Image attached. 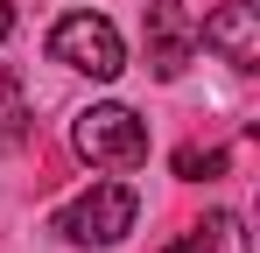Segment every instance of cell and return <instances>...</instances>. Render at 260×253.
<instances>
[{"mask_svg": "<svg viewBox=\"0 0 260 253\" xmlns=\"http://www.w3.org/2000/svg\"><path fill=\"white\" fill-rule=\"evenodd\" d=\"M14 36V7H7V0H0V42Z\"/></svg>", "mask_w": 260, "mask_h": 253, "instance_id": "obj_9", "label": "cell"}, {"mask_svg": "<svg viewBox=\"0 0 260 253\" xmlns=\"http://www.w3.org/2000/svg\"><path fill=\"white\" fill-rule=\"evenodd\" d=\"M176 176H183V183H211V176H225V148H183V155H176Z\"/></svg>", "mask_w": 260, "mask_h": 253, "instance_id": "obj_7", "label": "cell"}, {"mask_svg": "<svg viewBox=\"0 0 260 253\" xmlns=\"http://www.w3.org/2000/svg\"><path fill=\"white\" fill-rule=\"evenodd\" d=\"M71 141H78V155H85L91 169H141L148 162V120L127 113V106H91V113H78Z\"/></svg>", "mask_w": 260, "mask_h": 253, "instance_id": "obj_2", "label": "cell"}, {"mask_svg": "<svg viewBox=\"0 0 260 253\" xmlns=\"http://www.w3.org/2000/svg\"><path fill=\"white\" fill-rule=\"evenodd\" d=\"M49 56H56L63 71L99 78V84L127 71V42H120V28H113L106 14H63V21L49 28Z\"/></svg>", "mask_w": 260, "mask_h": 253, "instance_id": "obj_3", "label": "cell"}, {"mask_svg": "<svg viewBox=\"0 0 260 253\" xmlns=\"http://www.w3.org/2000/svg\"><path fill=\"white\" fill-rule=\"evenodd\" d=\"M197 253H246L239 211H211V225H197Z\"/></svg>", "mask_w": 260, "mask_h": 253, "instance_id": "obj_6", "label": "cell"}, {"mask_svg": "<svg viewBox=\"0 0 260 253\" xmlns=\"http://www.w3.org/2000/svg\"><path fill=\"white\" fill-rule=\"evenodd\" d=\"M197 42L204 49H218L232 71H260V7H246V0H232V7H218V14H204V28H197Z\"/></svg>", "mask_w": 260, "mask_h": 253, "instance_id": "obj_5", "label": "cell"}, {"mask_svg": "<svg viewBox=\"0 0 260 253\" xmlns=\"http://www.w3.org/2000/svg\"><path fill=\"white\" fill-rule=\"evenodd\" d=\"M134 211H141V197H134L127 183H91L85 197H71V204L56 211V232L71 246H120L134 232Z\"/></svg>", "mask_w": 260, "mask_h": 253, "instance_id": "obj_1", "label": "cell"}, {"mask_svg": "<svg viewBox=\"0 0 260 253\" xmlns=\"http://www.w3.org/2000/svg\"><path fill=\"white\" fill-rule=\"evenodd\" d=\"M190 56H197V21L176 0H148V71L162 84H176Z\"/></svg>", "mask_w": 260, "mask_h": 253, "instance_id": "obj_4", "label": "cell"}, {"mask_svg": "<svg viewBox=\"0 0 260 253\" xmlns=\"http://www.w3.org/2000/svg\"><path fill=\"white\" fill-rule=\"evenodd\" d=\"M14 91H21V78H14V71L0 64V99H14Z\"/></svg>", "mask_w": 260, "mask_h": 253, "instance_id": "obj_8", "label": "cell"}]
</instances>
